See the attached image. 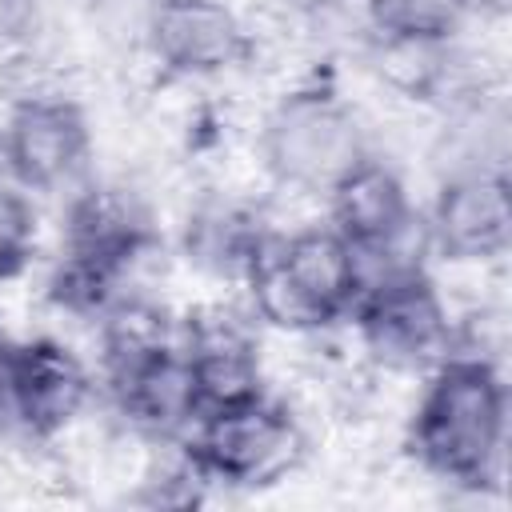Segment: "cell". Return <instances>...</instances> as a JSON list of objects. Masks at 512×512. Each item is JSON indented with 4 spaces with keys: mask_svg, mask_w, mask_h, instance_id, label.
Listing matches in <instances>:
<instances>
[{
    "mask_svg": "<svg viewBox=\"0 0 512 512\" xmlns=\"http://www.w3.org/2000/svg\"><path fill=\"white\" fill-rule=\"evenodd\" d=\"M144 52L176 80H208L252 56V28L228 0H156Z\"/></svg>",
    "mask_w": 512,
    "mask_h": 512,
    "instance_id": "cell-6",
    "label": "cell"
},
{
    "mask_svg": "<svg viewBox=\"0 0 512 512\" xmlns=\"http://www.w3.org/2000/svg\"><path fill=\"white\" fill-rule=\"evenodd\" d=\"M36 256V212L20 188L0 184V284L16 280Z\"/></svg>",
    "mask_w": 512,
    "mask_h": 512,
    "instance_id": "cell-15",
    "label": "cell"
},
{
    "mask_svg": "<svg viewBox=\"0 0 512 512\" xmlns=\"http://www.w3.org/2000/svg\"><path fill=\"white\" fill-rule=\"evenodd\" d=\"M288 12H296V16H308V20H316V16H328V12H336L344 0H280Z\"/></svg>",
    "mask_w": 512,
    "mask_h": 512,
    "instance_id": "cell-17",
    "label": "cell"
},
{
    "mask_svg": "<svg viewBox=\"0 0 512 512\" xmlns=\"http://www.w3.org/2000/svg\"><path fill=\"white\" fill-rule=\"evenodd\" d=\"M192 460L208 476V484L228 488H260L288 480V472L304 460V428L288 400H248L216 412H200L184 436Z\"/></svg>",
    "mask_w": 512,
    "mask_h": 512,
    "instance_id": "cell-4",
    "label": "cell"
},
{
    "mask_svg": "<svg viewBox=\"0 0 512 512\" xmlns=\"http://www.w3.org/2000/svg\"><path fill=\"white\" fill-rule=\"evenodd\" d=\"M428 244L452 264H500L512 244L508 172H464L436 188Z\"/></svg>",
    "mask_w": 512,
    "mask_h": 512,
    "instance_id": "cell-8",
    "label": "cell"
},
{
    "mask_svg": "<svg viewBox=\"0 0 512 512\" xmlns=\"http://www.w3.org/2000/svg\"><path fill=\"white\" fill-rule=\"evenodd\" d=\"M152 248V216L128 184H80L64 212V252L116 264H132Z\"/></svg>",
    "mask_w": 512,
    "mask_h": 512,
    "instance_id": "cell-10",
    "label": "cell"
},
{
    "mask_svg": "<svg viewBox=\"0 0 512 512\" xmlns=\"http://www.w3.org/2000/svg\"><path fill=\"white\" fill-rule=\"evenodd\" d=\"M12 348H16V340H12V336L0 328V432H4V428H16V420H12V392H8Z\"/></svg>",
    "mask_w": 512,
    "mask_h": 512,
    "instance_id": "cell-16",
    "label": "cell"
},
{
    "mask_svg": "<svg viewBox=\"0 0 512 512\" xmlns=\"http://www.w3.org/2000/svg\"><path fill=\"white\" fill-rule=\"evenodd\" d=\"M364 156H372L364 120L336 88L320 84L284 92L268 108L256 140L268 184L300 196H324Z\"/></svg>",
    "mask_w": 512,
    "mask_h": 512,
    "instance_id": "cell-2",
    "label": "cell"
},
{
    "mask_svg": "<svg viewBox=\"0 0 512 512\" xmlns=\"http://www.w3.org/2000/svg\"><path fill=\"white\" fill-rule=\"evenodd\" d=\"M272 256L324 324L344 320L364 292L360 252L328 224H304L272 236Z\"/></svg>",
    "mask_w": 512,
    "mask_h": 512,
    "instance_id": "cell-9",
    "label": "cell"
},
{
    "mask_svg": "<svg viewBox=\"0 0 512 512\" xmlns=\"http://www.w3.org/2000/svg\"><path fill=\"white\" fill-rule=\"evenodd\" d=\"M272 236L276 232L268 228L260 204H248L240 196H212L192 208L184 224V256L204 276L240 284Z\"/></svg>",
    "mask_w": 512,
    "mask_h": 512,
    "instance_id": "cell-12",
    "label": "cell"
},
{
    "mask_svg": "<svg viewBox=\"0 0 512 512\" xmlns=\"http://www.w3.org/2000/svg\"><path fill=\"white\" fill-rule=\"evenodd\" d=\"M480 12L500 8H488L484 0H364L368 36L400 40H460Z\"/></svg>",
    "mask_w": 512,
    "mask_h": 512,
    "instance_id": "cell-14",
    "label": "cell"
},
{
    "mask_svg": "<svg viewBox=\"0 0 512 512\" xmlns=\"http://www.w3.org/2000/svg\"><path fill=\"white\" fill-rule=\"evenodd\" d=\"M92 156V128L76 100L52 92L16 96L0 124V160L28 192L76 188Z\"/></svg>",
    "mask_w": 512,
    "mask_h": 512,
    "instance_id": "cell-5",
    "label": "cell"
},
{
    "mask_svg": "<svg viewBox=\"0 0 512 512\" xmlns=\"http://www.w3.org/2000/svg\"><path fill=\"white\" fill-rule=\"evenodd\" d=\"M112 404L128 428L156 440H184L200 416V396L184 348H168L140 368L108 380Z\"/></svg>",
    "mask_w": 512,
    "mask_h": 512,
    "instance_id": "cell-11",
    "label": "cell"
},
{
    "mask_svg": "<svg viewBox=\"0 0 512 512\" xmlns=\"http://www.w3.org/2000/svg\"><path fill=\"white\" fill-rule=\"evenodd\" d=\"M348 316L364 356L380 372H432L456 348V316L424 268L372 280Z\"/></svg>",
    "mask_w": 512,
    "mask_h": 512,
    "instance_id": "cell-3",
    "label": "cell"
},
{
    "mask_svg": "<svg viewBox=\"0 0 512 512\" xmlns=\"http://www.w3.org/2000/svg\"><path fill=\"white\" fill-rule=\"evenodd\" d=\"M88 364L52 336H36L12 348V420L28 440H56L80 424L92 404Z\"/></svg>",
    "mask_w": 512,
    "mask_h": 512,
    "instance_id": "cell-7",
    "label": "cell"
},
{
    "mask_svg": "<svg viewBox=\"0 0 512 512\" xmlns=\"http://www.w3.org/2000/svg\"><path fill=\"white\" fill-rule=\"evenodd\" d=\"M508 444V384L496 360L452 352L428 372L408 416L416 464L460 492H484L500 480Z\"/></svg>",
    "mask_w": 512,
    "mask_h": 512,
    "instance_id": "cell-1",
    "label": "cell"
},
{
    "mask_svg": "<svg viewBox=\"0 0 512 512\" xmlns=\"http://www.w3.org/2000/svg\"><path fill=\"white\" fill-rule=\"evenodd\" d=\"M92 324L104 380H116L180 344V320L148 292H120Z\"/></svg>",
    "mask_w": 512,
    "mask_h": 512,
    "instance_id": "cell-13",
    "label": "cell"
}]
</instances>
